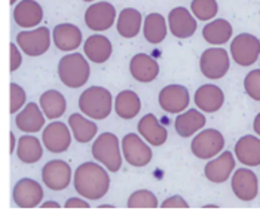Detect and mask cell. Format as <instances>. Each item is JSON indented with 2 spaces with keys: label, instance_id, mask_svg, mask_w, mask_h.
<instances>
[{
  "label": "cell",
  "instance_id": "27",
  "mask_svg": "<svg viewBox=\"0 0 260 217\" xmlns=\"http://www.w3.org/2000/svg\"><path fill=\"white\" fill-rule=\"evenodd\" d=\"M39 104L43 116H46L48 119H52V120L61 118L67 110V101L64 99V96L57 89L45 91L40 96Z\"/></svg>",
  "mask_w": 260,
  "mask_h": 217
},
{
  "label": "cell",
  "instance_id": "38",
  "mask_svg": "<svg viewBox=\"0 0 260 217\" xmlns=\"http://www.w3.org/2000/svg\"><path fill=\"white\" fill-rule=\"evenodd\" d=\"M159 207H162V208H187L189 204L180 195H174V197H170L167 198L165 201H162Z\"/></svg>",
  "mask_w": 260,
  "mask_h": 217
},
{
  "label": "cell",
  "instance_id": "22",
  "mask_svg": "<svg viewBox=\"0 0 260 217\" xmlns=\"http://www.w3.org/2000/svg\"><path fill=\"white\" fill-rule=\"evenodd\" d=\"M14 20L22 28L38 27L43 20V9L36 0H22L14 9Z\"/></svg>",
  "mask_w": 260,
  "mask_h": 217
},
{
  "label": "cell",
  "instance_id": "8",
  "mask_svg": "<svg viewBox=\"0 0 260 217\" xmlns=\"http://www.w3.org/2000/svg\"><path fill=\"white\" fill-rule=\"evenodd\" d=\"M231 55L242 67L254 64L260 57V40L250 33H241L231 43Z\"/></svg>",
  "mask_w": 260,
  "mask_h": 217
},
{
  "label": "cell",
  "instance_id": "21",
  "mask_svg": "<svg viewBox=\"0 0 260 217\" xmlns=\"http://www.w3.org/2000/svg\"><path fill=\"white\" fill-rule=\"evenodd\" d=\"M52 39L55 46L64 51V52H69V51H75L78 49L82 43V32L79 30V27H76L75 24H70V22H62L58 24L54 32H52Z\"/></svg>",
  "mask_w": 260,
  "mask_h": 217
},
{
  "label": "cell",
  "instance_id": "46",
  "mask_svg": "<svg viewBox=\"0 0 260 217\" xmlns=\"http://www.w3.org/2000/svg\"><path fill=\"white\" fill-rule=\"evenodd\" d=\"M83 2H95V0H83Z\"/></svg>",
  "mask_w": 260,
  "mask_h": 217
},
{
  "label": "cell",
  "instance_id": "39",
  "mask_svg": "<svg viewBox=\"0 0 260 217\" xmlns=\"http://www.w3.org/2000/svg\"><path fill=\"white\" fill-rule=\"evenodd\" d=\"M9 49H11V72H15V70L20 69L22 57H21L20 49H18V46L15 43H11Z\"/></svg>",
  "mask_w": 260,
  "mask_h": 217
},
{
  "label": "cell",
  "instance_id": "23",
  "mask_svg": "<svg viewBox=\"0 0 260 217\" xmlns=\"http://www.w3.org/2000/svg\"><path fill=\"white\" fill-rule=\"evenodd\" d=\"M83 51H85L86 58L91 63L103 64L110 58L113 46H112V42L109 40V38H106L103 35H92L85 40Z\"/></svg>",
  "mask_w": 260,
  "mask_h": 217
},
{
  "label": "cell",
  "instance_id": "15",
  "mask_svg": "<svg viewBox=\"0 0 260 217\" xmlns=\"http://www.w3.org/2000/svg\"><path fill=\"white\" fill-rule=\"evenodd\" d=\"M231 184H232V191H234L235 197L241 201H245V202L253 201L259 194L257 176L248 168L235 170Z\"/></svg>",
  "mask_w": 260,
  "mask_h": 217
},
{
  "label": "cell",
  "instance_id": "25",
  "mask_svg": "<svg viewBox=\"0 0 260 217\" xmlns=\"http://www.w3.org/2000/svg\"><path fill=\"white\" fill-rule=\"evenodd\" d=\"M235 157L247 167L260 165V138L256 136H244L235 144Z\"/></svg>",
  "mask_w": 260,
  "mask_h": 217
},
{
  "label": "cell",
  "instance_id": "36",
  "mask_svg": "<svg viewBox=\"0 0 260 217\" xmlns=\"http://www.w3.org/2000/svg\"><path fill=\"white\" fill-rule=\"evenodd\" d=\"M244 89L248 97L260 101V69L251 70L244 79Z\"/></svg>",
  "mask_w": 260,
  "mask_h": 217
},
{
  "label": "cell",
  "instance_id": "32",
  "mask_svg": "<svg viewBox=\"0 0 260 217\" xmlns=\"http://www.w3.org/2000/svg\"><path fill=\"white\" fill-rule=\"evenodd\" d=\"M202 36L211 45H223L232 38V25L223 18L211 21L202 28Z\"/></svg>",
  "mask_w": 260,
  "mask_h": 217
},
{
  "label": "cell",
  "instance_id": "19",
  "mask_svg": "<svg viewBox=\"0 0 260 217\" xmlns=\"http://www.w3.org/2000/svg\"><path fill=\"white\" fill-rule=\"evenodd\" d=\"M137 130L139 136L150 146H162L168 138L167 128L160 125L158 118L153 113L144 115L137 125Z\"/></svg>",
  "mask_w": 260,
  "mask_h": 217
},
{
  "label": "cell",
  "instance_id": "24",
  "mask_svg": "<svg viewBox=\"0 0 260 217\" xmlns=\"http://www.w3.org/2000/svg\"><path fill=\"white\" fill-rule=\"evenodd\" d=\"M18 130L27 134L39 133L45 125V116L36 103H28L15 118Z\"/></svg>",
  "mask_w": 260,
  "mask_h": 217
},
{
  "label": "cell",
  "instance_id": "1",
  "mask_svg": "<svg viewBox=\"0 0 260 217\" xmlns=\"http://www.w3.org/2000/svg\"><path fill=\"white\" fill-rule=\"evenodd\" d=\"M73 184L80 197L97 201L109 192L110 177L100 164L83 162L75 171Z\"/></svg>",
  "mask_w": 260,
  "mask_h": 217
},
{
  "label": "cell",
  "instance_id": "29",
  "mask_svg": "<svg viewBox=\"0 0 260 217\" xmlns=\"http://www.w3.org/2000/svg\"><path fill=\"white\" fill-rule=\"evenodd\" d=\"M141 110V100L131 89L120 91L115 99V112L122 119H134Z\"/></svg>",
  "mask_w": 260,
  "mask_h": 217
},
{
  "label": "cell",
  "instance_id": "11",
  "mask_svg": "<svg viewBox=\"0 0 260 217\" xmlns=\"http://www.w3.org/2000/svg\"><path fill=\"white\" fill-rule=\"evenodd\" d=\"M43 189L39 181L33 178H21L17 181L12 191V198L17 207L21 208H35L39 207L43 199Z\"/></svg>",
  "mask_w": 260,
  "mask_h": 217
},
{
  "label": "cell",
  "instance_id": "41",
  "mask_svg": "<svg viewBox=\"0 0 260 217\" xmlns=\"http://www.w3.org/2000/svg\"><path fill=\"white\" fill-rule=\"evenodd\" d=\"M39 207H42V208H60L61 205L57 201H46V202H43Z\"/></svg>",
  "mask_w": 260,
  "mask_h": 217
},
{
  "label": "cell",
  "instance_id": "43",
  "mask_svg": "<svg viewBox=\"0 0 260 217\" xmlns=\"http://www.w3.org/2000/svg\"><path fill=\"white\" fill-rule=\"evenodd\" d=\"M9 138H11V146H9V150H11V153H14V150H15V147H17V140H15L14 133H11V134H9Z\"/></svg>",
  "mask_w": 260,
  "mask_h": 217
},
{
  "label": "cell",
  "instance_id": "3",
  "mask_svg": "<svg viewBox=\"0 0 260 217\" xmlns=\"http://www.w3.org/2000/svg\"><path fill=\"white\" fill-rule=\"evenodd\" d=\"M91 75V67L86 58L78 54H67L58 63V76L60 80L69 88H80L83 86Z\"/></svg>",
  "mask_w": 260,
  "mask_h": 217
},
{
  "label": "cell",
  "instance_id": "16",
  "mask_svg": "<svg viewBox=\"0 0 260 217\" xmlns=\"http://www.w3.org/2000/svg\"><path fill=\"white\" fill-rule=\"evenodd\" d=\"M168 27L177 39H187L197 32V20L183 6L174 8L168 15Z\"/></svg>",
  "mask_w": 260,
  "mask_h": 217
},
{
  "label": "cell",
  "instance_id": "35",
  "mask_svg": "<svg viewBox=\"0 0 260 217\" xmlns=\"http://www.w3.org/2000/svg\"><path fill=\"white\" fill-rule=\"evenodd\" d=\"M190 9L198 20L208 21L217 15L219 5L216 0H193Z\"/></svg>",
  "mask_w": 260,
  "mask_h": 217
},
{
  "label": "cell",
  "instance_id": "42",
  "mask_svg": "<svg viewBox=\"0 0 260 217\" xmlns=\"http://www.w3.org/2000/svg\"><path fill=\"white\" fill-rule=\"evenodd\" d=\"M253 130L254 133L260 136V113H257V116L254 118V122H253Z\"/></svg>",
  "mask_w": 260,
  "mask_h": 217
},
{
  "label": "cell",
  "instance_id": "2",
  "mask_svg": "<svg viewBox=\"0 0 260 217\" xmlns=\"http://www.w3.org/2000/svg\"><path fill=\"white\" fill-rule=\"evenodd\" d=\"M79 110L83 116L103 120L113 110V97L110 91L103 86H89L80 94Z\"/></svg>",
  "mask_w": 260,
  "mask_h": 217
},
{
  "label": "cell",
  "instance_id": "6",
  "mask_svg": "<svg viewBox=\"0 0 260 217\" xmlns=\"http://www.w3.org/2000/svg\"><path fill=\"white\" fill-rule=\"evenodd\" d=\"M224 147V137L220 131L208 128L201 131L192 140V153L200 159H211L217 157Z\"/></svg>",
  "mask_w": 260,
  "mask_h": 217
},
{
  "label": "cell",
  "instance_id": "34",
  "mask_svg": "<svg viewBox=\"0 0 260 217\" xmlns=\"http://www.w3.org/2000/svg\"><path fill=\"white\" fill-rule=\"evenodd\" d=\"M126 207L129 208H156L159 207V201L156 195L147 189H139L128 198Z\"/></svg>",
  "mask_w": 260,
  "mask_h": 217
},
{
  "label": "cell",
  "instance_id": "26",
  "mask_svg": "<svg viewBox=\"0 0 260 217\" xmlns=\"http://www.w3.org/2000/svg\"><path fill=\"white\" fill-rule=\"evenodd\" d=\"M205 122H207V119L202 115V112L190 109V110H186V112L180 113L176 118L174 127H176V131L180 137L187 138L197 134L200 130H202Z\"/></svg>",
  "mask_w": 260,
  "mask_h": 217
},
{
  "label": "cell",
  "instance_id": "4",
  "mask_svg": "<svg viewBox=\"0 0 260 217\" xmlns=\"http://www.w3.org/2000/svg\"><path fill=\"white\" fill-rule=\"evenodd\" d=\"M92 157L97 162H100L103 167H106L109 171L116 173L122 167V150H120L119 138L113 133H103L91 147Z\"/></svg>",
  "mask_w": 260,
  "mask_h": 217
},
{
  "label": "cell",
  "instance_id": "20",
  "mask_svg": "<svg viewBox=\"0 0 260 217\" xmlns=\"http://www.w3.org/2000/svg\"><path fill=\"white\" fill-rule=\"evenodd\" d=\"M224 103V94L217 85H202L195 92V104L197 107L207 112V113H214L220 110Z\"/></svg>",
  "mask_w": 260,
  "mask_h": 217
},
{
  "label": "cell",
  "instance_id": "10",
  "mask_svg": "<svg viewBox=\"0 0 260 217\" xmlns=\"http://www.w3.org/2000/svg\"><path fill=\"white\" fill-rule=\"evenodd\" d=\"M42 180L51 191H64L72 183V168L62 159H54L43 165Z\"/></svg>",
  "mask_w": 260,
  "mask_h": 217
},
{
  "label": "cell",
  "instance_id": "18",
  "mask_svg": "<svg viewBox=\"0 0 260 217\" xmlns=\"http://www.w3.org/2000/svg\"><path fill=\"white\" fill-rule=\"evenodd\" d=\"M129 73L136 80L141 83H149L155 80L159 75L158 61L147 54H136L129 61Z\"/></svg>",
  "mask_w": 260,
  "mask_h": 217
},
{
  "label": "cell",
  "instance_id": "45",
  "mask_svg": "<svg viewBox=\"0 0 260 217\" xmlns=\"http://www.w3.org/2000/svg\"><path fill=\"white\" fill-rule=\"evenodd\" d=\"M17 3V0H11V5H15Z\"/></svg>",
  "mask_w": 260,
  "mask_h": 217
},
{
  "label": "cell",
  "instance_id": "44",
  "mask_svg": "<svg viewBox=\"0 0 260 217\" xmlns=\"http://www.w3.org/2000/svg\"><path fill=\"white\" fill-rule=\"evenodd\" d=\"M204 207H205V208H213V207H214V208H216V207H217V205H211V204H210V205H204Z\"/></svg>",
  "mask_w": 260,
  "mask_h": 217
},
{
  "label": "cell",
  "instance_id": "40",
  "mask_svg": "<svg viewBox=\"0 0 260 217\" xmlns=\"http://www.w3.org/2000/svg\"><path fill=\"white\" fill-rule=\"evenodd\" d=\"M64 207L66 208H89V204L85 199H80V198H70V199L66 201Z\"/></svg>",
  "mask_w": 260,
  "mask_h": 217
},
{
  "label": "cell",
  "instance_id": "30",
  "mask_svg": "<svg viewBox=\"0 0 260 217\" xmlns=\"http://www.w3.org/2000/svg\"><path fill=\"white\" fill-rule=\"evenodd\" d=\"M141 24H143V18L140 12L134 8H126L120 11L116 28L122 38L133 39L140 33Z\"/></svg>",
  "mask_w": 260,
  "mask_h": 217
},
{
  "label": "cell",
  "instance_id": "31",
  "mask_svg": "<svg viewBox=\"0 0 260 217\" xmlns=\"http://www.w3.org/2000/svg\"><path fill=\"white\" fill-rule=\"evenodd\" d=\"M43 155V146L35 136H22L17 143V157L24 164H36Z\"/></svg>",
  "mask_w": 260,
  "mask_h": 217
},
{
  "label": "cell",
  "instance_id": "7",
  "mask_svg": "<svg viewBox=\"0 0 260 217\" xmlns=\"http://www.w3.org/2000/svg\"><path fill=\"white\" fill-rule=\"evenodd\" d=\"M17 45L28 57L43 55L51 45V33L46 27H38L35 30H25L17 35Z\"/></svg>",
  "mask_w": 260,
  "mask_h": 217
},
{
  "label": "cell",
  "instance_id": "12",
  "mask_svg": "<svg viewBox=\"0 0 260 217\" xmlns=\"http://www.w3.org/2000/svg\"><path fill=\"white\" fill-rule=\"evenodd\" d=\"M116 18V9L109 2L92 3L85 12V24L88 28L94 32H106L109 30Z\"/></svg>",
  "mask_w": 260,
  "mask_h": 217
},
{
  "label": "cell",
  "instance_id": "37",
  "mask_svg": "<svg viewBox=\"0 0 260 217\" xmlns=\"http://www.w3.org/2000/svg\"><path fill=\"white\" fill-rule=\"evenodd\" d=\"M25 91L18 83H11V113L15 115L25 104Z\"/></svg>",
  "mask_w": 260,
  "mask_h": 217
},
{
  "label": "cell",
  "instance_id": "9",
  "mask_svg": "<svg viewBox=\"0 0 260 217\" xmlns=\"http://www.w3.org/2000/svg\"><path fill=\"white\" fill-rule=\"evenodd\" d=\"M231 61L228 51L223 48H210L202 52L200 67L202 75L208 79H221L229 70Z\"/></svg>",
  "mask_w": 260,
  "mask_h": 217
},
{
  "label": "cell",
  "instance_id": "33",
  "mask_svg": "<svg viewBox=\"0 0 260 217\" xmlns=\"http://www.w3.org/2000/svg\"><path fill=\"white\" fill-rule=\"evenodd\" d=\"M143 35L149 43L158 45L167 38V22L160 14H150L143 22Z\"/></svg>",
  "mask_w": 260,
  "mask_h": 217
},
{
  "label": "cell",
  "instance_id": "13",
  "mask_svg": "<svg viewBox=\"0 0 260 217\" xmlns=\"http://www.w3.org/2000/svg\"><path fill=\"white\" fill-rule=\"evenodd\" d=\"M43 146L52 153H62L72 144L70 128L64 122H51L42 134Z\"/></svg>",
  "mask_w": 260,
  "mask_h": 217
},
{
  "label": "cell",
  "instance_id": "14",
  "mask_svg": "<svg viewBox=\"0 0 260 217\" xmlns=\"http://www.w3.org/2000/svg\"><path fill=\"white\" fill-rule=\"evenodd\" d=\"M190 103V96L183 85H167L159 92V106L167 113H183Z\"/></svg>",
  "mask_w": 260,
  "mask_h": 217
},
{
  "label": "cell",
  "instance_id": "5",
  "mask_svg": "<svg viewBox=\"0 0 260 217\" xmlns=\"http://www.w3.org/2000/svg\"><path fill=\"white\" fill-rule=\"evenodd\" d=\"M120 150H122L123 159L129 165L139 167V168L146 167L153 158L150 146L139 134H134V133H129L122 138Z\"/></svg>",
  "mask_w": 260,
  "mask_h": 217
},
{
  "label": "cell",
  "instance_id": "28",
  "mask_svg": "<svg viewBox=\"0 0 260 217\" xmlns=\"http://www.w3.org/2000/svg\"><path fill=\"white\" fill-rule=\"evenodd\" d=\"M69 128H70L72 136L78 143H89L97 136V131H99V127L95 122H92L91 119L80 113H72L69 116Z\"/></svg>",
  "mask_w": 260,
  "mask_h": 217
},
{
  "label": "cell",
  "instance_id": "17",
  "mask_svg": "<svg viewBox=\"0 0 260 217\" xmlns=\"http://www.w3.org/2000/svg\"><path fill=\"white\" fill-rule=\"evenodd\" d=\"M235 170V158L234 153L226 150L221 152L217 158L211 159L205 168H204V174L213 183H224L228 178L232 176Z\"/></svg>",
  "mask_w": 260,
  "mask_h": 217
}]
</instances>
